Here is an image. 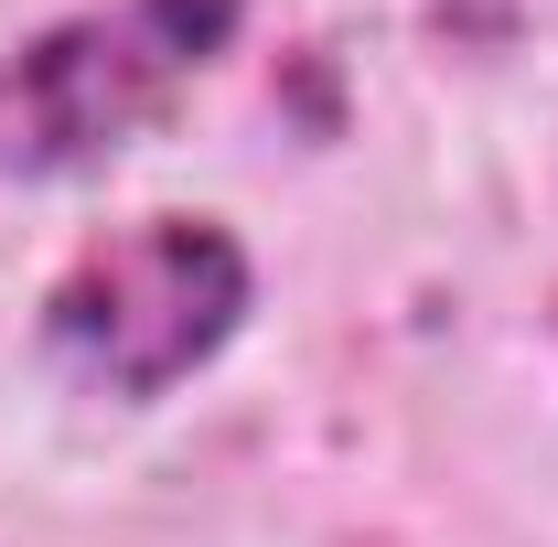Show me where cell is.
I'll use <instances>...</instances> for the list:
<instances>
[{
    "label": "cell",
    "mask_w": 558,
    "mask_h": 547,
    "mask_svg": "<svg viewBox=\"0 0 558 547\" xmlns=\"http://www.w3.org/2000/svg\"><path fill=\"white\" fill-rule=\"evenodd\" d=\"M247 0H97L0 54V183H75L161 130L236 44Z\"/></svg>",
    "instance_id": "obj_2"
},
{
    "label": "cell",
    "mask_w": 558,
    "mask_h": 547,
    "mask_svg": "<svg viewBox=\"0 0 558 547\" xmlns=\"http://www.w3.org/2000/svg\"><path fill=\"white\" fill-rule=\"evenodd\" d=\"M247 301H258V258L236 247L226 215H130L54 269L33 333L65 387L108 409H161L247 333Z\"/></svg>",
    "instance_id": "obj_1"
}]
</instances>
